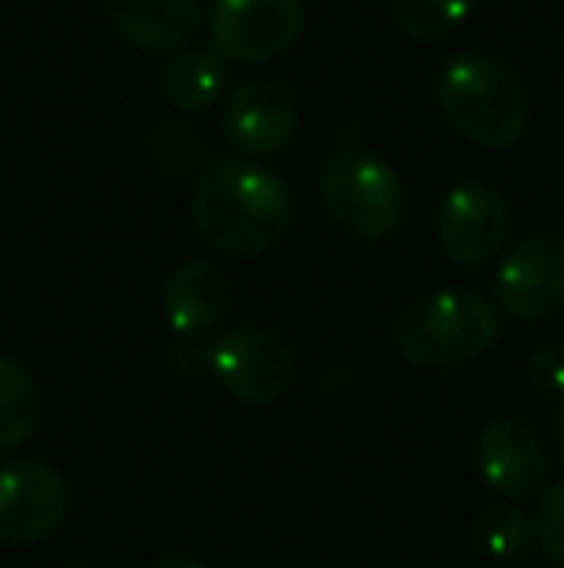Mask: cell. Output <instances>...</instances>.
Returning <instances> with one entry per match:
<instances>
[{"label": "cell", "mask_w": 564, "mask_h": 568, "mask_svg": "<svg viewBox=\"0 0 564 568\" xmlns=\"http://www.w3.org/2000/svg\"><path fill=\"white\" fill-rule=\"evenodd\" d=\"M534 538L542 546V554L550 557V565L564 568V479L553 484L542 495L534 510Z\"/></svg>", "instance_id": "ac0fdd59"}, {"label": "cell", "mask_w": 564, "mask_h": 568, "mask_svg": "<svg viewBox=\"0 0 564 568\" xmlns=\"http://www.w3.org/2000/svg\"><path fill=\"white\" fill-rule=\"evenodd\" d=\"M503 322L499 306L480 291H433L410 302L394 325V348L410 367L422 372H457L495 348Z\"/></svg>", "instance_id": "3957f363"}, {"label": "cell", "mask_w": 564, "mask_h": 568, "mask_svg": "<svg viewBox=\"0 0 564 568\" xmlns=\"http://www.w3.org/2000/svg\"><path fill=\"white\" fill-rule=\"evenodd\" d=\"M209 47L225 62H275L306 31L301 0H213Z\"/></svg>", "instance_id": "8992f818"}, {"label": "cell", "mask_w": 564, "mask_h": 568, "mask_svg": "<svg viewBox=\"0 0 564 568\" xmlns=\"http://www.w3.org/2000/svg\"><path fill=\"white\" fill-rule=\"evenodd\" d=\"M147 568H205L197 557H186V554H166V557H155Z\"/></svg>", "instance_id": "ffe728a7"}, {"label": "cell", "mask_w": 564, "mask_h": 568, "mask_svg": "<svg viewBox=\"0 0 564 568\" xmlns=\"http://www.w3.org/2000/svg\"><path fill=\"white\" fill-rule=\"evenodd\" d=\"M475 0H391L394 23L418 43H433L460 28L472 16Z\"/></svg>", "instance_id": "e0dca14e"}, {"label": "cell", "mask_w": 564, "mask_h": 568, "mask_svg": "<svg viewBox=\"0 0 564 568\" xmlns=\"http://www.w3.org/2000/svg\"><path fill=\"white\" fill-rule=\"evenodd\" d=\"M228 90V62L213 47H182L163 70V98L178 113H205Z\"/></svg>", "instance_id": "5bb4252c"}, {"label": "cell", "mask_w": 564, "mask_h": 568, "mask_svg": "<svg viewBox=\"0 0 564 568\" xmlns=\"http://www.w3.org/2000/svg\"><path fill=\"white\" fill-rule=\"evenodd\" d=\"M59 568H98V565H90V561H66V565H59Z\"/></svg>", "instance_id": "7402d4cb"}, {"label": "cell", "mask_w": 564, "mask_h": 568, "mask_svg": "<svg viewBox=\"0 0 564 568\" xmlns=\"http://www.w3.org/2000/svg\"><path fill=\"white\" fill-rule=\"evenodd\" d=\"M321 205L337 229L376 244L394 236L407 221V186L383 155L340 148L321 166Z\"/></svg>", "instance_id": "277c9868"}, {"label": "cell", "mask_w": 564, "mask_h": 568, "mask_svg": "<svg viewBox=\"0 0 564 568\" xmlns=\"http://www.w3.org/2000/svg\"><path fill=\"white\" fill-rule=\"evenodd\" d=\"M475 471L506 503H522L550 476V449L522 418H495L475 442Z\"/></svg>", "instance_id": "8fae6325"}, {"label": "cell", "mask_w": 564, "mask_h": 568, "mask_svg": "<svg viewBox=\"0 0 564 568\" xmlns=\"http://www.w3.org/2000/svg\"><path fill=\"white\" fill-rule=\"evenodd\" d=\"M113 31L140 51H182L205 28L202 0H101Z\"/></svg>", "instance_id": "4fadbf2b"}, {"label": "cell", "mask_w": 564, "mask_h": 568, "mask_svg": "<svg viewBox=\"0 0 564 568\" xmlns=\"http://www.w3.org/2000/svg\"><path fill=\"white\" fill-rule=\"evenodd\" d=\"M437 247L457 267H483L506 247L511 236V202L488 182H460L437 205Z\"/></svg>", "instance_id": "ba28073f"}, {"label": "cell", "mask_w": 564, "mask_h": 568, "mask_svg": "<svg viewBox=\"0 0 564 568\" xmlns=\"http://www.w3.org/2000/svg\"><path fill=\"white\" fill-rule=\"evenodd\" d=\"M468 538L491 561H514L534 546V515L519 503H491L468 526Z\"/></svg>", "instance_id": "2e32d148"}, {"label": "cell", "mask_w": 564, "mask_h": 568, "mask_svg": "<svg viewBox=\"0 0 564 568\" xmlns=\"http://www.w3.org/2000/svg\"><path fill=\"white\" fill-rule=\"evenodd\" d=\"M70 515V484L51 460L12 456L0 460V541L39 546L62 530Z\"/></svg>", "instance_id": "52a82bcc"}, {"label": "cell", "mask_w": 564, "mask_h": 568, "mask_svg": "<svg viewBox=\"0 0 564 568\" xmlns=\"http://www.w3.org/2000/svg\"><path fill=\"white\" fill-rule=\"evenodd\" d=\"M553 437H557V453H561V460H564V398H561L557 418H553Z\"/></svg>", "instance_id": "44dd1931"}, {"label": "cell", "mask_w": 564, "mask_h": 568, "mask_svg": "<svg viewBox=\"0 0 564 568\" xmlns=\"http://www.w3.org/2000/svg\"><path fill=\"white\" fill-rule=\"evenodd\" d=\"M495 302L514 322H545L564 306V240L534 232L503 255L495 271Z\"/></svg>", "instance_id": "9c48e42d"}, {"label": "cell", "mask_w": 564, "mask_h": 568, "mask_svg": "<svg viewBox=\"0 0 564 568\" xmlns=\"http://www.w3.org/2000/svg\"><path fill=\"white\" fill-rule=\"evenodd\" d=\"M530 379L553 398H564V344H537L526 359Z\"/></svg>", "instance_id": "d6986e66"}, {"label": "cell", "mask_w": 564, "mask_h": 568, "mask_svg": "<svg viewBox=\"0 0 564 568\" xmlns=\"http://www.w3.org/2000/svg\"><path fill=\"white\" fill-rule=\"evenodd\" d=\"M433 101L475 148H514L534 116L526 82L483 51L449 54L433 74Z\"/></svg>", "instance_id": "7a4b0ae2"}, {"label": "cell", "mask_w": 564, "mask_h": 568, "mask_svg": "<svg viewBox=\"0 0 564 568\" xmlns=\"http://www.w3.org/2000/svg\"><path fill=\"white\" fill-rule=\"evenodd\" d=\"M43 426V390L20 359L0 352V453L20 449Z\"/></svg>", "instance_id": "9a60e30c"}, {"label": "cell", "mask_w": 564, "mask_h": 568, "mask_svg": "<svg viewBox=\"0 0 564 568\" xmlns=\"http://www.w3.org/2000/svg\"><path fill=\"white\" fill-rule=\"evenodd\" d=\"M294 202L275 171L252 159L209 155L189 190V225L233 260H252L279 247L290 232Z\"/></svg>", "instance_id": "6da1fadb"}, {"label": "cell", "mask_w": 564, "mask_h": 568, "mask_svg": "<svg viewBox=\"0 0 564 568\" xmlns=\"http://www.w3.org/2000/svg\"><path fill=\"white\" fill-rule=\"evenodd\" d=\"M163 317L182 341H197L213 333L233 310V283L209 260H182L158 291Z\"/></svg>", "instance_id": "7c38bea8"}, {"label": "cell", "mask_w": 564, "mask_h": 568, "mask_svg": "<svg viewBox=\"0 0 564 568\" xmlns=\"http://www.w3.org/2000/svg\"><path fill=\"white\" fill-rule=\"evenodd\" d=\"M209 379L244 406H275L298 379V359L283 333L240 322L209 344Z\"/></svg>", "instance_id": "5b68a950"}, {"label": "cell", "mask_w": 564, "mask_h": 568, "mask_svg": "<svg viewBox=\"0 0 564 568\" xmlns=\"http://www.w3.org/2000/svg\"><path fill=\"white\" fill-rule=\"evenodd\" d=\"M271 568H298V565H271Z\"/></svg>", "instance_id": "603a6c76"}, {"label": "cell", "mask_w": 564, "mask_h": 568, "mask_svg": "<svg viewBox=\"0 0 564 568\" xmlns=\"http://www.w3.org/2000/svg\"><path fill=\"white\" fill-rule=\"evenodd\" d=\"M298 128V98L279 78H248L221 109V135L240 155H275Z\"/></svg>", "instance_id": "30bf717a"}]
</instances>
